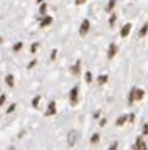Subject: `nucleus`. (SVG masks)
Masks as SVG:
<instances>
[{"instance_id":"423d86ee","label":"nucleus","mask_w":148,"mask_h":150,"mask_svg":"<svg viewBox=\"0 0 148 150\" xmlns=\"http://www.w3.org/2000/svg\"><path fill=\"white\" fill-rule=\"evenodd\" d=\"M135 149H138V150H145L147 149V145H145V142H143V138H138V140H136Z\"/></svg>"},{"instance_id":"f3484780","label":"nucleus","mask_w":148,"mask_h":150,"mask_svg":"<svg viewBox=\"0 0 148 150\" xmlns=\"http://www.w3.org/2000/svg\"><path fill=\"white\" fill-rule=\"evenodd\" d=\"M46 10H47L46 4H42V5H40V8H39V14H40V15H44V14H46Z\"/></svg>"},{"instance_id":"f257e3e1","label":"nucleus","mask_w":148,"mask_h":150,"mask_svg":"<svg viewBox=\"0 0 148 150\" xmlns=\"http://www.w3.org/2000/svg\"><path fill=\"white\" fill-rule=\"evenodd\" d=\"M143 95H145V91H143V89H140V88H136V89H133V91L130 93V96H128V101L133 103L135 100H141V98H143Z\"/></svg>"},{"instance_id":"393cba45","label":"nucleus","mask_w":148,"mask_h":150,"mask_svg":"<svg viewBox=\"0 0 148 150\" xmlns=\"http://www.w3.org/2000/svg\"><path fill=\"white\" fill-rule=\"evenodd\" d=\"M4 101H5V95H0V106L4 105Z\"/></svg>"},{"instance_id":"b1692460","label":"nucleus","mask_w":148,"mask_h":150,"mask_svg":"<svg viewBox=\"0 0 148 150\" xmlns=\"http://www.w3.org/2000/svg\"><path fill=\"white\" fill-rule=\"evenodd\" d=\"M13 110H15V105H10V106H8V110H7V113H12Z\"/></svg>"},{"instance_id":"a878e982","label":"nucleus","mask_w":148,"mask_h":150,"mask_svg":"<svg viewBox=\"0 0 148 150\" xmlns=\"http://www.w3.org/2000/svg\"><path fill=\"white\" fill-rule=\"evenodd\" d=\"M84 2H86V0H76V5H82Z\"/></svg>"},{"instance_id":"9b49d317","label":"nucleus","mask_w":148,"mask_h":150,"mask_svg":"<svg viewBox=\"0 0 148 150\" xmlns=\"http://www.w3.org/2000/svg\"><path fill=\"white\" fill-rule=\"evenodd\" d=\"M147 32H148V24H145V25L141 27V30H140V37H145Z\"/></svg>"},{"instance_id":"aec40b11","label":"nucleus","mask_w":148,"mask_h":150,"mask_svg":"<svg viewBox=\"0 0 148 150\" xmlns=\"http://www.w3.org/2000/svg\"><path fill=\"white\" fill-rule=\"evenodd\" d=\"M20 49H22V42H17V44L13 46V51L17 52V51H20Z\"/></svg>"},{"instance_id":"4be33fe9","label":"nucleus","mask_w":148,"mask_h":150,"mask_svg":"<svg viewBox=\"0 0 148 150\" xmlns=\"http://www.w3.org/2000/svg\"><path fill=\"white\" fill-rule=\"evenodd\" d=\"M86 81H87V83L93 81V76H91V73H86Z\"/></svg>"},{"instance_id":"4468645a","label":"nucleus","mask_w":148,"mask_h":150,"mask_svg":"<svg viewBox=\"0 0 148 150\" xmlns=\"http://www.w3.org/2000/svg\"><path fill=\"white\" fill-rule=\"evenodd\" d=\"M114 4H116V0H109V4H108V7H106V10H108V12H111V10H113Z\"/></svg>"},{"instance_id":"a211bd4d","label":"nucleus","mask_w":148,"mask_h":150,"mask_svg":"<svg viewBox=\"0 0 148 150\" xmlns=\"http://www.w3.org/2000/svg\"><path fill=\"white\" fill-rule=\"evenodd\" d=\"M98 140H99V135H98V133L91 137V143H98Z\"/></svg>"},{"instance_id":"20e7f679","label":"nucleus","mask_w":148,"mask_h":150,"mask_svg":"<svg viewBox=\"0 0 148 150\" xmlns=\"http://www.w3.org/2000/svg\"><path fill=\"white\" fill-rule=\"evenodd\" d=\"M76 138H78V133H76V132H71V133H69V137H67V145H69V147H74Z\"/></svg>"},{"instance_id":"dca6fc26","label":"nucleus","mask_w":148,"mask_h":150,"mask_svg":"<svg viewBox=\"0 0 148 150\" xmlns=\"http://www.w3.org/2000/svg\"><path fill=\"white\" fill-rule=\"evenodd\" d=\"M39 101H40V96H35V98H34V101H32V106L37 108V106H39Z\"/></svg>"},{"instance_id":"2eb2a0df","label":"nucleus","mask_w":148,"mask_h":150,"mask_svg":"<svg viewBox=\"0 0 148 150\" xmlns=\"http://www.w3.org/2000/svg\"><path fill=\"white\" fill-rule=\"evenodd\" d=\"M98 81H99V84H103V83H106V81H108V76H106V74H101L99 78H98Z\"/></svg>"},{"instance_id":"412c9836","label":"nucleus","mask_w":148,"mask_h":150,"mask_svg":"<svg viewBox=\"0 0 148 150\" xmlns=\"http://www.w3.org/2000/svg\"><path fill=\"white\" fill-rule=\"evenodd\" d=\"M114 22H116V15H111V19H109V25H114Z\"/></svg>"},{"instance_id":"5701e85b","label":"nucleus","mask_w":148,"mask_h":150,"mask_svg":"<svg viewBox=\"0 0 148 150\" xmlns=\"http://www.w3.org/2000/svg\"><path fill=\"white\" fill-rule=\"evenodd\" d=\"M143 133H145V135H148V123H145V125H143Z\"/></svg>"},{"instance_id":"0eeeda50","label":"nucleus","mask_w":148,"mask_h":150,"mask_svg":"<svg viewBox=\"0 0 148 150\" xmlns=\"http://www.w3.org/2000/svg\"><path fill=\"white\" fill-rule=\"evenodd\" d=\"M54 113H56V103H51L49 108H47V111H46V115L51 116V115H54Z\"/></svg>"},{"instance_id":"6ab92c4d","label":"nucleus","mask_w":148,"mask_h":150,"mask_svg":"<svg viewBox=\"0 0 148 150\" xmlns=\"http://www.w3.org/2000/svg\"><path fill=\"white\" fill-rule=\"evenodd\" d=\"M37 47H39V44H37V42H34L32 47H30V52H37Z\"/></svg>"},{"instance_id":"bb28decb","label":"nucleus","mask_w":148,"mask_h":150,"mask_svg":"<svg viewBox=\"0 0 148 150\" xmlns=\"http://www.w3.org/2000/svg\"><path fill=\"white\" fill-rule=\"evenodd\" d=\"M35 64H37V62H35V61H30V62H29V68H34Z\"/></svg>"},{"instance_id":"7ed1b4c3","label":"nucleus","mask_w":148,"mask_h":150,"mask_svg":"<svg viewBox=\"0 0 148 150\" xmlns=\"http://www.w3.org/2000/svg\"><path fill=\"white\" fill-rule=\"evenodd\" d=\"M87 30H89V21H82V24H81V29H79V34H81V35H86Z\"/></svg>"},{"instance_id":"f03ea898","label":"nucleus","mask_w":148,"mask_h":150,"mask_svg":"<svg viewBox=\"0 0 148 150\" xmlns=\"http://www.w3.org/2000/svg\"><path fill=\"white\" fill-rule=\"evenodd\" d=\"M78 86H74L73 89H71V105H78Z\"/></svg>"},{"instance_id":"6e6552de","label":"nucleus","mask_w":148,"mask_h":150,"mask_svg":"<svg viewBox=\"0 0 148 150\" xmlns=\"http://www.w3.org/2000/svg\"><path fill=\"white\" fill-rule=\"evenodd\" d=\"M116 51H118L116 44H111V46H109V51H108V56H109V57H113V56L116 54Z\"/></svg>"},{"instance_id":"ddd939ff","label":"nucleus","mask_w":148,"mask_h":150,"mask_svg":"<svg viewBox=\"0 0 148 150\" xmlns=\"http://www.w3.org/2000/svg\"><path fill=\"white\" fill-rule=\"evenodd\" d=\"M71 73H73V74H78V73H79V62H76V64L73 66V69H71Z\"/></svg>"},{"instance_id":"cd10ccee","label":"nucleus","mask_w":148,"mask_h":150,"mask_svg":"<svg viewBox=\"0 0 148 150\" xmlns=\"http://www.w3.org/2000/svg\"><path fill=\"white\" fill-rule=\"evenodd\" d=\"M37 2H39V4H42V2H44V0H37Z\"/></svg>"},{"instance_id":"9d476101","label":"nucleus","mask_w":148,"mask_h":150,"mask_svg":"<svg viewBox=\"0 0 148 150\" xmlns=\"http://www.w3.org/2000/svg\"><path fill=\"white\" fill-rule=\"evenodd\" d=\"M126 120H128V116H125V115H123V116H120V118L116 120V125H118V127H121V125H123V123L126 122Z\"/></svg>"},{"instance_id":"39448f33","label":"nucleus","mask_w":148,"mask_h":150,"mask_svg":"<svg viewBox=\"0 0 148 150\" xmlns=\"http://www.w3.org/2000/svg\"><path fill=\"white\" fill-rule=\"evenodd\" d=\"M130 30H131V24H125L123 25V29H121V37H128V34H130Z\"/></svg>"},{"instance_id":"f8f14e48","label":"nucleus","mask_w":148,"mask_h":150,"mask_svg":"<svg viewBox=\"0 0 148 150\" xmlns=\"http://www.w3.org/2000/svg\"><path fill=\"white\" fill-rule=\"evenodd\" d=\"M5 81H7V84H8V86H13V76L8 74V76L5 78Z\"/></svg>"},{"instance_id":"1a4fd4ad","label":"nucleus","mask_w":148,"mask_h":150,"mask_svg":"<svg viewBox=\"0 0 148 150\" xmlns=\"http://www.w3.org/2000/svg\"><path fill=\"white\" fill-rule=\"evenodd\" d=\"M51 24H52V17H44V19H42V22H40V25H42V27L51 25Z\"/></svg>"}]
</instances>
